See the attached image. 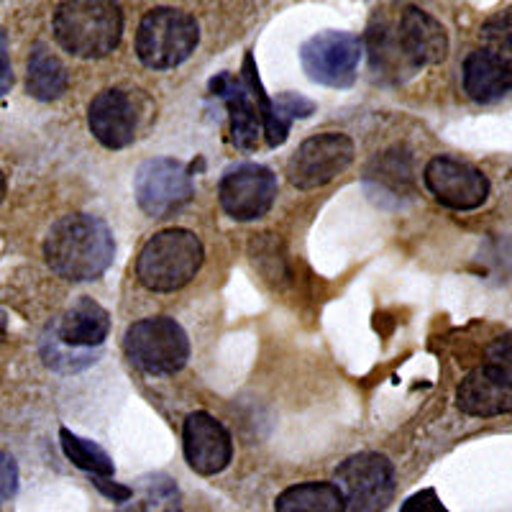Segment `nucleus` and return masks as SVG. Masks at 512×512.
I'll return each instance as SVG.
<instances>
[{
  "label": "nucleus",
  "mask_w": 512,
  "mask_h": 512,
  "mask_svg": "<svg viewBox=\"0 0 512 512\" xmlns=\"http://www.w3.org/2000/svg\"><path fill=\"white\" fill-rule=\"evenodd\" d=\"M374 75L402 82L446 59L448 36L431 13L408 6L395 13H377L367 34Z\"/></svg>",
  "instance_id": "obj_1"
},
{
  "label": "nucleus",
  "mask_w": 512,
  "mask_h": 512,
  "mask_svg": "<svg viewBox=\"0 0 512 512\" xmlns=\"http://www.w3.org/2000/svg\"><path fill=\"white\" fill-rule=\"evenodd\" d=\"M44 256L62 280L90 282L108 272L116 259V241L108 223L90 213H72L49 228Z\"/></svg>",
  "instance_id": "obj_2"
},
{
  "label": "nucleus",
  "mask_w": 512,
  "mask_h": 512,
  "mask_svg": "<svg viewBox=\"0 0 512 512\" xmlns=\"http://www.w3.org/2000/svg\"><path fill=\"white\" fill-rule=\"evenodd\" d=\"M123 13L116 3L75 0L54 13V39L64 52L82 59L108 57L121 44Z\"/></svg>",
  "instance_id": "obj_3"
},
{
  "label": "nucleus",
  "mask_w": 512,
  "mask_h": 512,
  "mask_svg": "<svg viewBox=\"0 0 512 512\" xmlns=\"http://www.w3.org/2000/svg\"><path fill=\"white\" fill-rule=\"evenodd\" d=\"M203 241L187 228H167L146 241L136 259V277L152 292L182 290L203 264Z\"/></svg>",
  "instance_id": "obj_4"
},
{
  "label": "nucleus",
  "mask_w": 512,
  "mask_h": 512,
  "mask_svg": "<svg viewBox=\"0 0 512 512\" xmlns=\"http://www.w3.org/2000/svg\"><path fill=\"white\" fill-rule=\"evenodd\" d=\"M200 41L198 21L180 8H152L136 31V54L149 70H172Z\"/></svg>",
  "instance_id": "obj_5"
},
{
  "label": "nucleus",
  "mask_w": 512,
  "mask_h": 512,
  "mask_svg": "<svg viewBox=\"0 0 512 512\" xmlns=\"http://www.w3.org/2000/svg\"><path fill=\"white\" fill-rule=\"evenodd\" d=\"M128 359L141 372L154 377L180 372L190 359V338L175 318L154 315L131 323L123 338Z\"/></svg>",
  "instance_id": "obj_6"
},
{
  "label": "nucleus",
  "mask_w": 512,
  "mask_h": 512,
  "mask_svg": "<svg viewBox=\"0 0 512 512\" xmlns=\"http://www.w3.org/2000/svg\"><path fill=\"white\" fill-rule=\"evenodd\" d=\"M336 487L351 512H382L395 497V466L374 451L354 454L336 469Z\"/></svg>",
  "instance_id": "obj_7"
},
{
  "label": "nucleus",
  "mask_w": 512,
  "mask_h": 512,
  "mask_svg": "<svg viewBox=\"0 0 512 512\" xmlns=\"http://www.w3.org/2000/svg\"><path fill=\"white\" fill-rule=\"evenodd\" d=\"M354 141L346 134L328 131V134L310 136L308 141L297 146L287 162V180L297 190H315L328 185L338 175H344L354 162Z\"/></svg>",
  "instance_id": "obj_8"
},
{
  "label": "nucleus",
  "mask_w": 512,
  "mask_h": 512,
  "mask_svg": "<svg viewBox=\"0 0 512 512\" xmlns=\"http://www.w3.org/2000/svg\"><path fill=\"white\" fill-rule=\"evenodd\" d=\"M361 59L359 36L346 31H323L300 47V62L308 77L326 88H351Z\"/></svg>",
  "instance_id": "obj_9"
},
{
  "label": "nucleus",
  "mask_w": 512,
  "mask_h": 512,
  "mask_svg": "<svg viewBox=\"0 0 512 512\" xmlns=\"http://www.w3.org/2000/svg\"><path fill=\"white\" fill-rule=\"evenodd\" d=\"M134 192L146 216L164 218L192 200V177L177 159H149L136 169Z\"/></svg>",
  "instance_id": "obj_10"
},
{
  "label": "nucleus",
  "mask_w": 512,
  "mask_h": 512,
  "mask_svg": "<svg viewBox=\"0 0 512 512\" xmlns=\"http://www.w3.org/2000/svg\"><path fill=\"white\" fill-rule=\"evenodd\" d=\"M218 200L233 221H256L267 216L277 200V175L264 164H239L223 175Z\"/></svg>",
  "instance_id": "obj_11"
},
{
  "label": "nucleus",
  "mask_w": 512,
  "mask_h": 512,
  "mask_svg": "<svg viewBox=\"0 0 512 512\" xmlns=\"http://www.w3.org/2000/svg\"><path fill=\"white\" fill-rule=\"evenodd\" d=\"M256 77L259 75H256L254 59H251V54H246L244 70H241L239 77L218 75L210 80V93L228 105L231 141L241 152H254L259 131H262V113H259V103H256L254 93Z\"/></svg>",
  "instance_id": "obj_12"
},
{
  "label": "nucleus",
  "mask_w": 512,
  "mask_h": 512,
  "mask_svg": "<svg viewBox=\"0 0 512 512\" xmlns=\"http://www.w3.org/2000/svg\"><path fill=\"white\" fill-rule=\"evenodd\" d=\"M433 198L451 210H477L489 198V180L482 169L454 157H436L423 172Z\"/></svg>",
  "instance_id": "obj_13"
},
{
  "label": "nucleus",
  "mask_w": 512,
  "mask_h": 512,
  "mask_svg": "<svg viewBox=\"0 0 512 512\" xmlns=\"http://www.w3.org/2000/svg\"><path fill=\"white\" fill-rule=\"evenodd\" d=\"M88 123L93 136L105 149H126L139 134V100L131 90H103L90 103Z\"/></svg>",
  "instance_id": "obj_14"
},
{
  "label": "nucleus",
  "mask_w": 512,
  "mask_h": 512,
  "mask_svg": "<svg viewBox=\"0 0 512 512\" xmlns=\"http://www.w3.org/2000/svg\"><path fill=\"white\" fill-rule=\"evenodd\" d=\"M182 446L192 472L213 477L221 474L233 459V441L226 425L210 413H190L182 428Z\"/></svg>",
  "instance_id": "obj_15"
},
{
  "label": "nucleus",
  "mask_w": 512,
  "mask_h": 512,
  "mask_svg": "<svg viewBox=\"0 0 512 512\" xmlns=\"http://www.w3.org/2000/svg\"><path fill=\"white\" fill-rule=\"evenodd\" d=\"M456 405L461 413L474 418H495L512 413V384L489 367H477L461 379L456 390Z\"/></svg>",
  "instance_id": "obj_16"
},
{
  "label": "nucleus",
  "mask_w": 512,
  "mask_h": 512,
  "mask_svg": "<svg viewBox=\"0 0 512 512\" xmlns=\"http://www.w3.org/2000/svg\"><path fill=\"white\" fill-rule=\"evenodd\" d=\"M464 90L474 103H497L512 93V67L487 49L464 59Z\"/></svg>",
  "instance_id": "obj_17"
},
{
  "label": "nucleus",
  "mask_w": 512,
  "mask_h": 512,
  "mask_svg": "<svg viewBox=\"0 0 512 512\" xmlns=\"http://www.w3.org/2000/svg\"><path fill=\"white\" fill-rule=\"evenodd\" d=\"M111 333V315L93 297H80L59 318L57 338L70 349H93Z\"/></svg>",
  "instance_id": "obj_18"
},
{
  "label": "nucleus",
  "mask_w": 512,
  "mask_h": 512,
  "mask_svg": "<svg viewBox=\"0 0 512 512\" xmlns=\"http://www.w3.org/2000/svg\"><path fill=\"white\" fill-rule=\"evenodd\" d=\"M67 88H70V75L62 59L49 52L44 44H34L26 62V90L31 98L49 103V100L62 98Z\"/></svg>",
  "instance_id": "obj_19"
},
{
  "label": "nucleus",
  "mask_w": 512,
  "mask_h": 512,
  "mask_svg": "<svg viewBox=\"0 0 512 512\" xmlns=\"http://www.w3.org/2000/svg\"><path fill=\"white\" fill-rule=\"evenodd\" d=\"M277 512H346V500L333 482H305L287 487L277 502Z\"/></svg>",
  "instance_id": "obj_20"
},
{
  "label": "nucleus",
  "mask_w": 512,
  "mask_h": 512,
  "mask_svg": "<svg viewBox=\"0 0 512 512\" xmlns=\"http://www.w3.org/2000/svg\"><path fill=\"white\" fill-rule=\"evenodd\" d=\"M59 438H62V448H64V456L82 469V472L93 474L95 479H108L113 477L116 472V466H113V459L105 454L103 448L98 446L95 441H88V438L77 436V433L67 431L62 428L59 431Z\"/></svg>",
  "instance_id": "obj_21"
},
{
  "label": "nucleus",
  "mask_w": 512,
  "mask_h": 512,
  "mask_svg": "<svg viewBox=\"0 0 512 512\" xmlns=\"http://www.w3.org/2000/svg\"><path fill=\"white\" fill-rule=\"evenodd\" d=\"M377 169H369L367 180H377V185L387 187L397 195V192H405L413 182V175H410V159L402 157L400 149H392V152H384L382 157L374 162Z\"/></svg>",
  "instance_id": "obj_22"
},
{
  "label": "nucleus",
  "mask_w": 512,
  "mask_h": 512,
  "mask_svg": "<svg viewBox=\"0 0 512 512\" xmlns=\"http://www.w3.org/2000/svg\"><path fill=\"white\" fill-rule=\"evenodd\" d=\"M482 41V49L497 54V57L505 59L512 67V6L495 13V16L489 18L487 24L482 26Z\"/></svg>",
  "instance_id": "obj_23"
},
{
  "label": "nucleus",
  "mask_w": 512,
  "mask_h": 512,
  "mask_svg": "<svg viewBox=\"0 0 512 512\" xmlns=\"http://www.w3.org/2000/svg\"><path fill=\"white\" fill-rule=\"evenodd\" d=\"M141 512H182L180 492L167 477H154L141 497Z\"/></svg>",
  "instance_id": "obj_24"
},
{
  "label": "nucleus",
  "mask_w": 512,
  "mask_h": 512,
  "mask_svg": "<svg viewBox=\"0 0 512 512\" xmlns=\"http://www.w3.org/2000/svg\"><path fill=\"white\" fill-rule=\"evenodd\" d=\"M484 367H489L495 374H500L507 384H512V333L495 338L487 349V361Z\"/></svg>",
  "instance_id": "obj_25"
},
{
  "label": "nucleus",
  "mask_w": 512,
  "mask_h": 512,
  "mask_svg": "<svg viewBox=\"0 0 512 512\" xmlns=\"http://www.w3.org/2000/svg\"><path fill=\"white\" fill-rule=\"evenodd\" d=\"M400 512H448V510L441 505V500H438L436 489H423V492H418V495L408 497L405 505L400 507Z\"/></svg>",
  "instance_id": "obj_26"
},
{
  "label": "nucleus",
  "mask_w": 512,
  "mask_h": 512,
  "mask_svg": "<svg viewBox=\"0 0 512 512\" xmlns=\"http://www.w3.org/2000/svg\"><path fill=\"white\" fill-rule=\"evenodd\" d=\"M16 487H18L16 461L0 451V502H6L8 497H13Z\"/></svg>",
  "instance_id": "obj_27"
},
{
  "label": "nucleus",
  "mask_w": 512,
  "mask_h": 512,
  "mask_svg": "<svg viewBox=\"0 0 512 512\" xmlns=\"http://www.w3.org/2000/svg\"><path fill=\"white\" fill-rule=\"evenodd\" d=\"M13 67H11V47H8L6 29H0V98L11 90Z\"/></svg>",
  "instance_id": "obj_28"
},
{
  "label": "nucleus",
  "mask_w": 512,
  "mask_h": 512,
  "mask_svg": "<svg viewBox=\"0 0 512 512\" xmlns=\"http://www.w3.org/2000/svg\"><path fill=\"white\" fill-rule=\"evenodd\" d=\"M6 336H8V318H6V310L0 308V346H3Z\"/></svg>",
  "instance_id": "obj_29"
},
{
  "label": "nucleus",
  "mask_w": 512,
  "mask_h": 512,
  "mask_svg": "<svg viewBox=\"0 0 512 512\" xmlns=\"http://www.w3.org/2000/svg\"><path fill=\"white\" fill-rule=\"evenodd\" d=\"M3 195H6V177L0 172V203H3Z\"/></svg>",
  "instance_id": "obj_30"
}]
</instances>
